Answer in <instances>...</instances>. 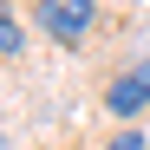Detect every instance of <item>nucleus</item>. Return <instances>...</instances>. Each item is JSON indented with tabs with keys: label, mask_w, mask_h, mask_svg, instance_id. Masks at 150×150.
<instances>
[{
	"label": "nucleus",
	"mask_w": 150,
	"mask_h": 150,
	"mask_svg": "<svg viewBox=\"0 0 150 150\" xmlns=\"http://www.w3.org/2000/svg\"><path fill=\"white\" fill-rule=\"evenodd\" d=\"M98 20V0H33V26L52 46H79Z\"/></svg>",
	"instance_id": "1"
},
{
	"label": "nucleus",
	"mask_w": 150,
	"mask_h": 150,
	"mask_svg": "<svg viewBox=\"0 0 150 150\" xmlns=\"http://www.w3.org/2000/svg\"><path fill=\"white\" fill-rule=\"evenodd\" d=\"M105 105H111V117H137L150 105V59H137V65L117 72V79L105 85Z\"/></svg>",
	"instance_id": "2"
},
{
	"label": "nucleus",
	"mask_w": 150,
	"mask_h": 150,
	"mask_svg": "<svg viewBox=\"0 0 150 150\" xmlns=\"http://www.w3.org/2000/svg\"><path fill=\"white\" fill-rule=\"evenodd\" d=\"M20 46H26V26H20V13L0 0V59H20Z\"/></svg>",
	"instance_id": "3"
},
{
	"label": "nucleus",
	"mask_w": 150,
	"mask_h": 150,
	"mask_svg": "<svg viewBox=\"0 0 150 150\" xmlns=\"http://www.w3.org/2000/svg\"><path fill=\"white\" fill-rule=\"evenodd\" d=\"M105 150H144V131H117V137H111Z\"/></svg>",
	"instance_id": "4"
}]
</instances>
